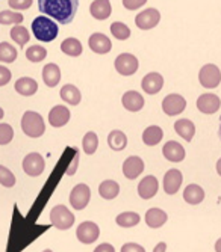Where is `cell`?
Listing matches in <instances>:
<instances>
[{"instance_id":"17","label":"cell","mask_w":221,"mask_h":252,"mask_svg":"<svg viewBox=\"0 0 221 252\" xmlns=\"http://www.w3.org/2000/svg\"><path fill=\"white\" fill-rule=\"evenodd\" d=\"M88 45H90V49L97 55H106L110 52V49H112V42H110V39L100 32H96L90 36Z\"/></svg>"},{"instance_id":"32","label":"cell","mask_w":221,"mask_h":252,"mask_svg":"<svg viewBox=\"0 0 221 252\" xmlns=\"http://www.w3.org/2000/svg\"><path fill=\"white\" fill-rule=\"evenodd\" d=\"M99 147V137L94 131H88L82 139V148L88 156H93Z\"/></svg>"},{"instance_id":"47","label":"cell","mask_w":221,"mask_h":252,"mask_svg":"<svg viewBox=\"0 0 221 252\" xmlns=\"http://www.w3.org/2000/svg\"><path fill=\"white\" fill-rule=\"evenodd\" d=\"M165 251H167V243H164V242L158 243L153 249V252H165Z\"/></svg>"},{"instance_id":"13","label":"cell","mask_w":221,"mask_h":252,"mask_svg":"<svg viewBox=\"0 0 221 252\" xmlns=\"http://www.w3.org/2000/svg\"><path fill=\"white\" fill-rule=\"evenodd\" d=\"M72 118V113H70V109L69 107H65L62 104H58L55 107L50 109L49 112V123L52 127L55 128H59V127H64V126H67L69 121Z\"/></svg>"},{"instance_id":"18","label":"cell","mask_w":221,"mask_h":252,"mask_svg":"<svg viewBox=\"0 0 221 252\" xmlns=\"http://www.w3.org/2000/svg\"><path fill=\"white\" fill-rule=\"evenodd\" d=\"M158 189H159L158 178L154 177V175H147V177H144L140 181V185H138V195L143 199H150V198H153L154 195L158 193Z\"/></svg>"},{"instance_id":"28","label":"cell","mask_w":221,"mask_h":252,"mask_svg":"<svg viewBox=\"0 0 221 252\" xmlns=\"http://www.w3.org/2000/svg\"><path fill=\"white\" fill-rule=\"evenodd\" d=\"M184 199L191 205H197L205 199V190L198 185H188L184 190Z\"/></svg>"},{"instance_id":"26","label":"cell","mask_w":221,"mask_h":252,"mask_svg":"<svg viewBox=\"0 0 221 252\" xmlns=\"http://www.w3.org/2000/svg\"><path fill=\"white\" fill-rule=\"evenodd\" d=\"M168 220V216L164 210L161 209H150L146 213V223L150 228H161L165 222Z\"/></svg>"},{"instance_id":"27","label":"cell","mask_w":221,"mask_h":252,"mask_svg":"<svg viewBox=\"0 0 221 252\" xmlns=\"http://www.w3.org/2000/svg\"><path fill=\"white\" fill-rule=\"evenodd\" d=\"M164 137V131L158 126H150L143 131V142L148 147L158 145Z\"/></svg>"},{"instance_id":"24","label":"cell","mask_w":221,"mask_h":252,"mask_svg":"<svg viewBox=\"0 0 221 252\" xmlns=\"http://www.w3.org/2000/svg\"><path fill=\"white\" fill-rule=\"evenodd\" d=\"M174 131L181 137H184L186 142H191L195 134V126L191 120H178L174 123Z\"/></svg>"},{"instance_id":"15","label":"cell","mask_w":221,"mask_h":252,"mask_svg":"<svg viewBox=\"0 0 221 252\" xmlns=\"http://www.w3.org/2000/svg\"><path fill=\"white\" fill-rule=\"evenodd\" d=\"M141 88L147 95H154L164 88V77L159 73H148L143 77Z\"/></svg>"},{"instance_id":"20","label":"cell","mask_w":221,"mask_h":252,"mask_svg":"<svg viewBox=\"0 0 221 252\" xmlns=\"http://www.w3.org/2000/svg\"><path fill=\"white\" fill-rule=\"evenodd\" d=\"M121 103L123 107L129 112H140L144 107V97L137 91H127V93L123 94Z\"/></svg>"},{"instance_id":"35","label":"cell","mask_w":221,"mask_h":252,"mask_svg":"<svg viewBox=\"0 0 221 252\" xmlns=\"http://www.w3.org/2000/svg\"><path fill=\"white\" fill-rule=\"evenodd\" d=\"M9 35H11V38L20 45V47H23V45H26V42H29V39H31V35H29L28 29H26L25 26H21V25L14 26V28L11 29Z\"/></svg>"},{"instance_id":"33","label":"cell","mask_w":221,"mask_h":252,"mask_svg":"<svg viewBox=\"0 0 221 252\" xmlns=\"http://www.w3.org/2000/svg\"><path fill=\"white\" fill-rule=\"evenodd\" d=\"M140 220H141V218L135 212H124V213L118 215L117 219H115V222L120 226H123V228H132V226H135V225L140 223Z\"/></svg>"},{"instance_id":"45","label":"cell","mask_w":221,"mask_h":252,"mask_svg":"<svg viewBox=\"0 0 221 252\" xmlns=\"http://www.w3.org/2000/svg\"><path fill=\"white\" fill-rule=\"evenodd\" d=\"M121 252H146V249L138 243H124L121 246Z\"/></svg>"},{"instance_id":"14","label":"cell","mask_w":221,"mask_h":252,"mask_svg":"<svg viewBox=\"0 0 221 252\" xmlns=\"http://www.w3.org/2000/svg\"><path fill=\"white\" fill-rule=\"evenodd\" d=\"M221 107V100L217 94H202L197 98V109L206 115H212V113L218 112Z\"/></svg>"},{"instance_id":"36","label":"cell","mask_w":221,"mask_h":252,"mask_svg":"<svg viewBox=\"0 0 221 252\" xmlns=\"http://www.w3.org/2000/svg\"><path fill=\"white\" fill-rule=\"evenodd\" d=\"M20 23H23V15H21L20 12H14V11H2L0 12V25L18 26Z\"/></svg>"},{"instance_id":"11","label":"cell","mask_w":221,"mask_h":252,"mask_svg":"<svg viewBox=\"0 0 221 252\" xmlns=\"http://www.w3.org/2000/svg\"><path fill=\"white\" fill-rule=\"evenodd\" d=\"M46 162L39 153H31L23 158V171L29 177H38L44 172Z\"/></svg>"},{"instance_id":"34","label":"cell","mask_w":221,"mask_h":252,"mask_svg":"<svg viewBox=\"0 0 221 252\" xmlns=\"http://www.w3.org/2000/svg\"><path fill=\"white\" fill-rule=\"evenodd\" d=\"M17 49L9 42H0V62L12 63L17 59Z\"/></svg>"},{"instance_id":"7","label":"cell","mask_w":221,"mask_h":252,"mask_svg":"<svg viewBox=\"0 0 221 252\" xmlns=\"http://www.w3.org/2000/svg\"><path fill=\"white\" fill-rule=\"evenodd\" d=\"M115 70L118 71V74L121 76H132L138 71L140 62L137 59V56L130 55V53H121L117 56L115 59Z\"/></svg>"},{"instance_id":"19","label":"cell","mask_w":221,"mask_h":252,"mask_svg":"<svg viewBox=\"0 0 221 252\" xmlns=\"http://www.w3.org/2000/svg\"><path fill=\"white\" fill-rule=\"evenodd\" d=\"M162 154H164V157L167 160H170V162H173V163L182 162V160L185 158V156H186L185 148L176 141H168L162 148Z\"/></svg>"},{"instance_id":"51","label":"cell","mask_w":221,"mask_h":252,"mask_svg":"<svg viewBox=\"0 0 221 252\" xmlns=\"http://www.w3.org/2000/svg\"><path fill=\"white\" fill-rule=\"evenodd\" d=\"M221 120V118H220ZM218 134H220V137H221V121H220V128H218Z\"/></svg>"},{"instance_id":"8","label":"cell","mask_w":221,"mask_h":252,"mask_svg":"<svg viewBox=\"0 0 221 252\" xmlns=\"http://www.w3.org/2000/svg\"><path fill=\"white\" fill-rule=\"evenodd\" d=\"M76 236H77L79 242H82L83 245H91V243H94L99 239L100 228H99L97 223H94L91 220H86V222H82L77 226Z\"/></svg>"},{"instance_id":"25","label":"cell","mask_w":221,"mask_h":252,"mask_svg":"<svg viewBox=\"0 0 221 252\" xmlns=\"http://www.w3.org/2000/svg\"><path fill=\"white\" fill-rule=\"evenodd\" d=\"M15 91L23 97H31L38 91V83L32 77H21L15 82Z\"/></svg>"},{"instance_id":"52","label":"cell","mask_w":221,"mask_h":252,"mask_svg":"<svg viewBox=\"0 0 221 252\" xmlns=\"http://www.w3.org/2000/svg\"><path fill=\"white\" fill-rule=\"evenodd\" d=\"M42 252H53L52 249H46V251H42Z\"/></svg>"},{"instance_id":"41","label":"cell","mask_w":221,"mask_h":252,"mask_svg":"<svg viewBox=\"0 0 221 252\" xmlns=\"http://www.w3.org/2000/svg\"><path fill=\"white\" fill-rule=\"evenodd\" d=\"M8 3L12 9H17V11H25V9H29L34 3V0H8Z\"/></svg>"},{"instance_id":"44","label":"cell","mask_w":221,"mask_h":252,"mask_svg":"<svg viewBox=\"0 0 221 252\" xmlns=\"http://www.w3.org/2000/svg\"><path fill=\"white\" fill-rule=\"evenodd\" d=\"M77 165H79V151L74 150V157H73V160H72L70 166L67 168V171H65V174H67V175H74L76 171H77Z\"/></svg>"},{"instance_id":"16","label":"cell","mask_w":221,"mask_h":252,"mask_svg":"<svg viewBox=\"0 0 221 252\" xmlns=\"http://www.w3.org/2000/svg\"><path fill=\"white\" fill-rule=\"evenodd\" d=\"M182 180H184V175L179 169L167 171L164 175V190H165V193H168V195L178 193L181 186H182Z\"/></svg>"},{"instance_id":"40","label":"cell","mask_w":221,"mask_h":252,"mask_svg":"<svg viewBox=\"0 0 221 252\" xmlns=\"http://www.w3.org/2000/svg\"><path fill=\"white\" fill-rule=\"evenodd\" d=\"M0 185L5 188H12L15 185V175L3 165H0Z\"/></svg>"},{"instance_id":"37","label":"cell","mask_w":221,"mask_h":252,"mask_svg":"<svg viewBox=\"0 0 221 252\" xmlns=\"http://www.w3.org/2000/svg\"><path fill=\"white\" fill-rule=\"evenodd\" d=\"M110 33H112L120 41H126L130 36V29H129L127 25H124V23L115 21V23H112V25H110Z\"/></svg>"},{"instance_id":"12","label":"cell","mask_w":221,"mask_h":252,"mask_svg":"<svg viewBox=\"0 0 221 252\" xmlns=\"http://www.w3.org/2000/svg\"><path fill=\"white\" fill-rule=\"evenodd\" d=\"M144 171V162L138 156H130L123 162V174L127 180L138 178Z\"/></svg>"},{"instance_id":"1","label":"cell","mask_w":221,"mask_h":252,"mask_svg":"<svg viewBox=\"0 0 221 252\" xmlns=\"http://www.w3.org/2000/svg\"><path fill=\"white\" fill-rule=\"evenodd\" d=\"M38 9L61 25H69L76 17L79 0H38Z\"/></svg>"},{"instance_id":"2","label":"cell","mask_w":221,"mask_h":252,"mask_svg":"<svg viewBox=\"0 0 221 252\" xmlns=\"http://www.w3.org/2000/svg\"><path fill=\"white\" fill-rule=\"evenodd\" d=\"M32 32L38 41L50 42V41L56 39V36L59 33V28L52 18H49L46 15H39L32 21Z\"/></svg>"},{"instance_id":"46","label":"cell","mask_w":221,"mask_h":252,"mask_svg":"<svg viewBox=\"0 0 221 252\" xmlns=\"http://www.w3.org/2000/svg\"><path fill=\"white\" fill-rule=\"evenodd\" d=\"M94 252H115V249L110 243H102L94 249Z\"/></svg>"},{"instance_id":"6","label":"cell","mask_w":221,"mask_h":252,"mask_svg":"<svg viewBox=\"0 0 221 252\" xmlns=\"http://www.w3.org/2000/svg\"><path fill=\"white\" fill-rule=\"evenodd\" d=\"M161 21V14L156 8H147L141 11L137 18H135V25L141 31H150L153 28H156Z\"/></svg>"},{"instance_id":"43","label":"cell","mask_w":221,"mask_h":252,"mask_svg":"<svg viewBox=\"0 0 221 252\" xmlns=\"http://www.w3.org/2000/svg\"><path fill=\"white\" fill-rule=\"evenodd\" d=\"M11 77H12V74H11V71L8 70V68L0 65V86L8 85L11 82Z\"/></svg>"},{"instance_id":"29","label":"cell","mask_w":221,"mask_h":252,"mask_svg":"<svg viewBox=\"0 0 221 252\" xmlns=\"http://www.w3.org/2000/svg\"><path fill=\"white\" fill-rule=\"evenodd\" d=\"M61 52L65 53L67 56L77 58V56H80L82 52H83L82 42H80L77 38H67V39H64L62 44H61Z\"/></svg>"},{"instance_id":"21","label":"cell","mask_w":221,"mask_h":252,"mask_svg":"<svg viewBox=\"0 0 221 252\" xmlns=\"http://www.w3.org/2000/svg\"><path fill=\"white\" fill-rule=\"evenodd\" d=\"M90 14L96 20H106L112 14V6L109 0H94L90 5Z\"/></svg>"},{"instance_id":"50","label":"cell","mask_w":221,"mask_h":252,"mask_svg":"<svg viewBox=\"0 0 221 252\" xmlns=\"http://www.w3.org/2000/svg\"><path fill=\"white\" fill-rule=\"evenodd\" d=\"M3 117H5V112H3L2 107H0V120H3Z\"/></svg>"},{"instance_id":"31","label":"cell","mask_w":221,"mask_h":252,"mask_svg":"<svg viewBox=\"0 0 221 252\" xmlns=\"http://www.w3.org/2000/svg\"><path fill=\"white\" fill-rule=\"evenodd\" d=\"M99 193L103 199H114L120 193V186L118 183L114 180H105L100 183L99 186Z\"/></svg>"},{"instance_id":"22","label":"cell","mask_w":221,"mask_h":252,"mask_svg":"<svg viewBox=\"0 0 221 252\" xmlns=\"http://www.w3.org/2000/svg\"><path fill=\"white\" fill-rule=\"evenodd\" d=\"M42 80L49 88H55L61 82V68L56 63H47L42 68Z\"/></svg>"},{"instance_id":"38","label":"cell","mask_w":221,"mask_h":252,"mask_svg":"<svg viewBox=\"0 0 221 252\" xmlns=\"http://www.w3.org/2000/svg\"><path fill=\"white\" fill-rule=\"evenodd\" d=\"M46 56H47V50L44 47H41V45H31V47L26 50V58L31 62H35V63L44 61V59H46Z\"/></svg>"},{"instance_id":"3","label":"cell","mask_w":221,"mask_h":252,"mask_svg":"<svg viewBox=\"0 0 221 252\" xmlns=\"http://www.w3.org/2000/svg\"><path fill=\"white\" fill-rule=\"evenodd\" d=\"M21 130L25 131L26 136L37 139L46 131V124H44V120L38 112L28 110L23 113V118H21Z\"/></svg>"},{"instance_id":"48","label":"cell","mask_w":221,"mask_h":252,"mask_svg":"<svg viewBox=\"0 0 221 252\" xmlns=\"http://www.w3.org/2000/svg\"><path fill=\"white\" fill-rule=\"evenodd\" d=\"M215 252H221V237L215 242Z\"/></svg>"},{"instance_id":"39","label":"cell","mask_w":221,"mask_h":252,"mask_svg":"<svg viewBox=\"0 0 221 252\" xmlns=\"http://www.w3.org/2000/svg\"><path fill=\"white\" fill-rule=\"evenodd\" d=\"M12 139H14V128L6 123H0V145L11 144Z\"/></svg>"},{"instance_id":"30","label":"cell","mask_w":221,"mask_h":252,"mask_svg":"<svg viewBox=\"0 0 221 252\" xmlns=\"http://www.w3.org/2000/svg\"><path fill=\"white\" fill-rule=\"evenodd\" d=\"M108 145L114 151H121L127 147V136L121 130H112L108 134Z\"/></svg>"},{"instance_id":"42","label":"cell","mask_w":221,"mask_h":252,"mask_svg":"<svg viewBox=\"0 0 221 252\" xmlns=\"http://www.w3.org/2000/svg\"><path fill=\"white\" fill-rule=\"evenodd\" d=\"M147 3V0H123V6L127 11H137Z\"/></svg>"},{"instance_id":"5","label":"cell","mask_w":221,"mask_h":252,"mask_svg":"<svg viewBox=\"0 0 221 252\" xmlns=\"http://www.w3.org/2000/svg\"><path fill=\"white\" fill-rule=\"evenodd\" d=\"M198 82L203 88L214 89L221 83V71L220 68L214 63H206L202 66L200 73H198Z\"/></svg>"},{"instance_id":"23","label":"cell","mask_w":221,"mask_h":252,"mask_svg":"<svg viewBox=\"0 0 221 252\" xmlns=\"http://www.w3.org/2000/svg\"><path fill=\"white\" fill-rule=\"evenodd\" d=\"M59 97L70 106H77L82 100L80 91L74 85H64L62 89L59 91Z\"/></svg>"},{"instance_id":"10","label":"cell","mask_w":221,"mask_h":252,"mask_svg":"<svg viewBox=\"0 0 221 252\" xmlns=\"http://www.w3.org/2000/svg\"><path fill=\"white\" fill-rule=\"evenodd\" d=\"M91 198V190L86 185L80 183V185L74 186L73 190L70 192V204L74 210H83Z\"/></svg>"},{"instance_id":"9","label":"cell","mask_w":221,"mask_h":252,"mask_svg":"<svg viewBox=\"0 0 221 252\" xmlns=\"http://www.w3.org/2000/svg\"><path fill=\"white\" fill-rule=\"evenodd\" d=\"M186 109V100L179 94H168L162 100V110L168 117H176Z\"/></svg>"},{"instance_id":"49","label":"cell","mask_w":221,"mask_h":252,"mask_svg":"<svg viewBox=\"0 0 221 252\" xmlns=\"http://www.w3.org/2000/svg\"><path fill=\"white\" fill-rule=\"evenodd\" d=\"M217 172H218V175L221 177V158L217 162Z\"/></svg>"},{"instance_id":"4","label":"cell","mask_w":221,"mask_h":252,"mask_svg":"<svg viewBox=\"0 0 221 252\" xmlns=\"http://www.w3.org/2000/svg\"><path fill=\"white\" fill-rule=\"evenodd\" d=\"M76 216L65 207V205H55L50 212V222L58 230H69L74 225Z\"/></svg>"}]
</instances>
